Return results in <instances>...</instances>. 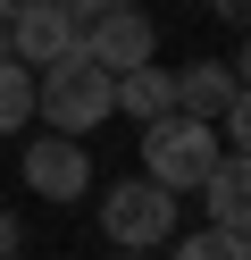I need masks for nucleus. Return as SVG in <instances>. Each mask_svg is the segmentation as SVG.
I'll use <instances>...</instances> for the list:
<instances>
[{"instance_id":"nucleus-1","label":"nucleus","mask_w":251,"mask_h":260,"mask_svg":"<svg viewBox=\"0 0 251 260\" xmlns=\"http://www.w3.org/2000/svg\"><path fill=\"white\" fill-rule=\"evenodd\" d=\"M33 118L50 126V135H92L100 118H117L109 109V68H92L84 51H67V59H50L42 76H33Z\"/></svg>"},{"instance_id":"nucleus-2","label":"nucleus","mask_w":251,"mask_h":260,"mask_svg":"<svg viewBox=\"0 0 251 260\" xmlns=\"http://www.w3.org/2000/svg\"><path fill=\"white\" fill-rule=\"evenodd\" d=\"M218 151H226V143H218V126L176 118V109L142 126V176H151V185H167V193H193L201 176L218 168Z\"/></svg>"},{"instance_id":"nucleus-3","label":"nucleus","mask_w":251,"mask_h":260,"mask_svg":"<svg viewBox=\"0 0 251 260\" xmlns=\"http://www.w3.org/2000/svg\"><path fill=\"white\" fill-rule=\"evenodd\" d=\"M100 235H109L117 252H159V243L176 235V193L151 185V176H117V185L100 193Z\"/></svg>"},{"instance_id":"nucleus-4","label":"nucleus","mask_w":251,"mask_h":260,"mask_svg":"<svg viewBox=\"0 0 251 260\" xmlns=\"http://www.w3.org/2000/svg\"><path fill=\"white\" fill-rule=\"evenodd\" d=\"M76 34H84V17L67 9V0H33V9H17V17H9L0 51H9L17 68H33V76H42L50 59H67V51H76Z\"/></svg>"},{"instance_id":"nucleus-5","label":"nucleus","mask_w":251,"mask_h":260,"mask_svg":"<svg viewBox=\"0 0 251 260\" xmlns=\"http://www.w3.org/2000/svg\"><path fill=\"white\" fill-rule=\"evenodd\" d=\"M76 51L92 59V68L126 76V68H151V51H159V25H151L142 9H100V17H84Z\"/></svg>"},{"instance_id":"nucleus-6","label":"nucleus","mask_w":251,"mask_h":260,"mask_svg":"<svg viewBox=\"0 0 251 260\" xmlns=\"http://www.w3.org/2000/svg\"><path fill=\"white\" fill-rule=\"evenodd\" d=\"M25 193L33 202H84L92 193V151L76 135H33L25 143Z\"/></svg>"},{"instance_id":"nucleus-7","label":"nucleus","mask_w":251,"mask_h":260,"mask_svg":"<svg viewBox=\"0 0 251 260\" xmlns=\"http://www.w3.org/2000/svg\"><path fill=\"white\" fill-rule=\"evenodd\" d=\"M234 101H243V76H234V59H193V68H176V118L218 126Z\"/></svg>"},{"instance_id":"nucleus-8","label":"nucleus","mask_w":251,"mask_h":260,"mask_svg":"<svg viewBox=\"0 0 251 260\" xmlns=\"http://www.w3.org/2000/svg\"><path fill=\"white\" fill-rule=\"evenodd\" d=\"M201 210H209V226L218 235H243L251 226V168H243V151H218V168L201 176Z\"/></svg>"},{"instance_id":"nucleus-9","label":"nucleus","mask_w":251,"mask_h":260,"mask_svg":"<svg viewBox=\"0 0 251 260\" xmlns=\"http://www.w3.org/2000/svg\"><path fill=\"white\" fill-rule=\"evenodd\" d=\"M109 109H126L134 126L167 118V109H176V76H167V68H126V76H109Z\"/></svg>"},{"instance_id":"nucleus-10","label":"nucleus","mask_w":251,"mask_h":260,"mask_svg":"<svg viewBox=\"0 0 251 260\" xmlns=\"http://www.w3.org/2000/svg\"><path fill=\"white\" fill-rule=\"evenodd\" d=\"M17 126H33V68L0 51V135H17Z\"/></svg>"},{"instance_id":"nucleus-11","label":"nucleus","mask_w":251,"mask_h":260,"mask_svg":"<svg viewBox=\"0 0 251 260\" xmlns=\"http://www.w3.org/2000/svg\"><path fill=\"white\" fill-rule=\"evenodd\" d=\"M159 252H167V260H251L243 235H218V226H201V235H167Z\"/></svg>"},{"instance_id":"nucleus-12","label":"nucleus","mask_w":251,"mask_h":260,"mask_svg":"<svg viewBox=\"0 0 251 260\" xmlns=\"http://www.w3.org/2000/svg\"><path fill=\"white\" fill-rule=\"evenodd\" d=\"M17 243H25V226H17V210L0 202V260H17Z\"/></svg>"},{"instance_id":"nucleus-13","label":"nucleus","mask_w":251,"mask_h":260,"mask_svg":"<svg viewBox=\"0 0 251 260\" xmlns=\"http://www.w3.org/2000/svg\"><path fill=\"white\" fill-rule=\"evenodd\" d=\"M76 17H100V9H142V0H67Z\"/></svg>"},{"instance_id":"nucleus-14","label":"nucleus","mask_w":251,"mask_h":260,"mask_svg":"<svg viewBox=\"0 0 251 260\" xmlns=\"http://www.w3.org/2000/svg\"><path fill=\"white\" fill-rule=\"evenodd\" d=\"M209 9H218L226 25H243V9H251V0H209Z\"/></svg>"},{"instance_id":"nucleus-15","label":"nucleus","mask_w":251,"mask_h":260,"mask_svg":"<svg viewBox=\"0 0 251 260\" xmlns=\"http://www.w3.org/2000/svg\"><path fill=\"white\" fill-rule=\"evenodd\" d=\"M17 9H33V0H0V25H9V17H17Z\"/></svg>"},{"instance_id":"nucleus-16","label":"nucleus","mask_w":251,"mask_h":260,"mask_svg":"<svg viewBox=\"0 0 251 260\" xmlns=\"http://www.w3.org/2000/svg\"><path fill=\"white\" fill-rule=\"evenodd\" d=\"M117 260H151V252H117Z\"/></svg>"},{"instance_id":"nucleus-17","label":"nucleus","mask_w":251,"mask_h":260,"mask_svg":"<svg viewBox=\"0 0 251 260\" xmlns=\"http://www.w3.org/2000/svg\"><path fill=\"white\" fill-rule=\"evenodd\" d=\"M0 34H9V25H0Z\"/></svg>"}]
</instances>
